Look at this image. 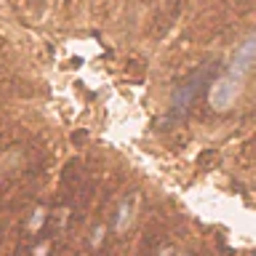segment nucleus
<instances>
[{"mask_svg":"<svg viewBox=\"0 0 256 256\" xmlns=\"http://www.w3.org/2000/svg\"><path fill=\"white\" fill-rule=\"evenodd\" d=\"M160 256H171V251H163V254H160Z\"/></svg>","mask_w":256,"mask_h":256,"instance_id":"nucleus-5","label":"nucleus"},{"mask_svg":"<svg viewBox=\"0 0 256 256\" xmlns=\"http://www.w3.org/2000/svg\"><path fill=\"white\" fill-rule=\"evenodd\" d=\"M46 219V211L40 208V211H35V219H32V227H40V222Z\"/></svg>","mask_w":256,"mask_h":256,"instance_id":"nucleus-4","label":"nucleus"},{"mask_svg":"<svg viewBox=\"0 0 256 256\" xmlns=\"http://www.w3.org/2000/svg\"><path fill=\"white\" fill-rule=\"evenodd\" d=\"M256 64V35L246 38V43H240V48L235 51V56H232V70L230 75L243 80L248 72H251V67Z\"/></svg>","mask_w":256,"mask_h":256,"instance_id":"nucleus-2","label":"nucleus"},{"mask_svg":"<svg viewBox=\"0 0 256 256\" xmlns=\"http://www.w3.org/2000/svg\"><path fill=\"white\" fill-rule=\"evenodd\" d=\"M238 96H240V80L232 78V75H224V78H219V80L211 86L208 102H211L214 110L224 112V110H230L232 104L238 102Z\"/></svg>","mask_w":256,"mask_h":256,"instance_id":"nucleus-1","label":"nucleus"},{"mask_svg":"<svg viewBox=\"0 0 256 256\" xmlns=\"http://www.w3.org/2000/svg\"><path fill=\"white\" fill-rule=\"evenodd\" d=\"M131 219H134V208L131 206H123L120 208V219H118V232H126L128 227H131Z\"/></svg>","mask_w":256,"mask_h":256,"instance_id":"nucleus-3","label":"nucleus"}]
</instances>
